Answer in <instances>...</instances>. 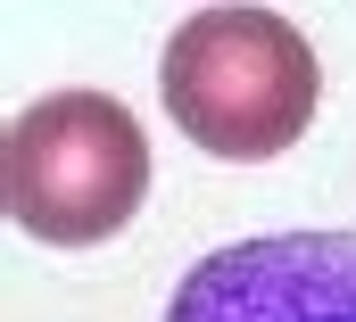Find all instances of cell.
I'll return each instance as SVG.
<instances>
[{"label": "cell", "instance_id": "obj_1", "mask_svg": "<svg viewBox=\"0 0 356 322\" xmlns=\"http://www.w3.org/2000/svg\"><path fill=\"white\" fill-rule=\"evenodd\" d=\"M158 99L191 149L257 165L315 124L323 67L315 42L273 8H199L158 58Z\"/></svg>", "mask_w": 356, "mask_h": 322}, {"label": "cell", "instance_id": "obj_2", "mask_svg": "<svg viewBox=\"0 0 356 322\" xmlns=\"http://www.w3.org/2000/svg\"><path fill=\"white\" fill-rule=\"evenodd\" d=\"M8 223L50 248L116 240L149 198V141L124 99L108 91H50L8 124L0 149Z\"/></svg>", "mask_w": 356, "mask_h": 322}, {"label": "cell", "instance_id": "obj_3", "mask_svg": "<svg viewBox=\"0 0 356 322\" xmlns=\"http://www.w3.org/2000/svg\"><path fill=\"white\" fill-rule=\"evenodd\" d=\"M166 322H356V232H273L182 273Z\"/></svg>", "mask_w": 356, "mask_h": 322}]
</instances>
